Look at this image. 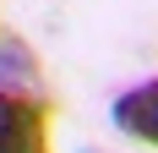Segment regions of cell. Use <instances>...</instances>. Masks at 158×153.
<instances>
[{
    "label": "cell",
    "mask_w": 158,
    "mask_h": 153,
    "mask_svg": "<svg viewBox=\"0 0 158 153\" xmlns=\"http://www.w3.org/2000/svg\"><path fill=\"white\" fill-rule=\"evenodd\" d=\"M0 93H16V98H33V104L60 109V98L49 88V71H44V55H38L22 33H11V28H0Z\"/></svg>",
    "instance_id": "6da1fadb"
},
{
    "label": "cell",
    "mask_w": 158,
    "mask_h": 153,
    "mask_svg": "<svg viewBox=\"0 0 158 153\" xmlns=\"http://www.w3.org/2000/svg\"><path fill=\"white\" fill-rule=\"evenodd\" d=\"M0 153H55V109L0 93Z\"/></svg>",
    "instance_id": "7a4b0ae2"
},
{
    "label": "cell",
    "mask_w": 158,
    "mask_h": 153,
    "mask_svg": "<svg viewBox=\"0 0 158 153\" xmlns=\"http://www.w3.org/2000/svg\"><path fill=\"white\" fill-rule=\"evenodd\" d=\"M109 126H114L126 142L158 153V76L131 82V88L114 93V98H109Z\"/></svg>",
    "instance_id": "3957f363"
}]
</instances>
